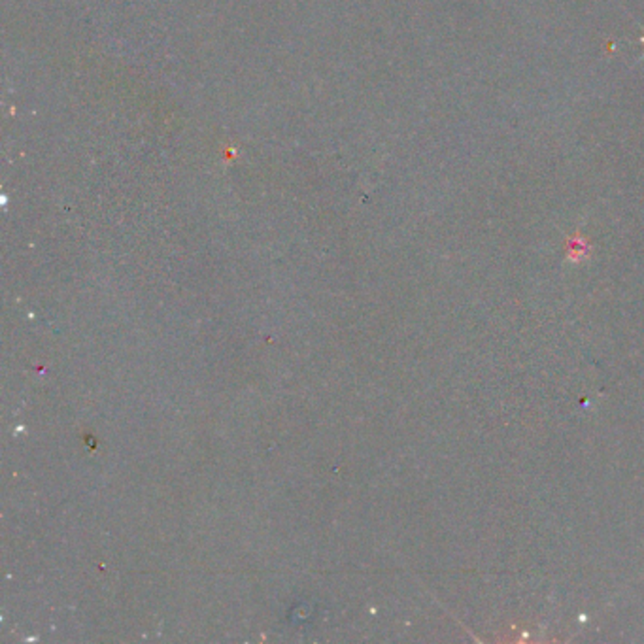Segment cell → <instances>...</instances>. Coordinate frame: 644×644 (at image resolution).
I'll use <instances>...</instances> for the list:
<instances>
[{"label": "cell", "instance_id": "obj_1", "mask_svg": "<svg viewBox=\"0 0 644 644\" xmlns=\"http://www.w3.org/2000/svg\"><path fill=\"white\" fill-rule=\"evenodd\" d=\"M643 42H644V36H643Z\"/></svg>", "mask_w": 644, "mask_h": 644}]
</instances>
